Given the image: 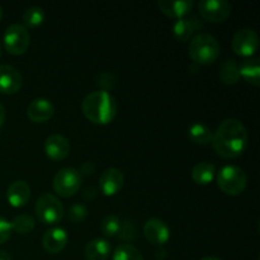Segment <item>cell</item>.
<instances>
[{
	"mask_svg": "<svg viewBox=\"0 0 260 260\" xmlns=\"http://www.w3.org/2000/svg\"><path fill=\"white\" fill-rule=\"evenodd\" d=\"M248 140V131L243 122L236 118H226L213 132L212 145L221 157L235 159L245 151Z\"/></svg>",
	"mask_w": 260,
	"mask_h": 260,
	"instance_id": "6da1fadb",
	"label": "cell"
},
{
	"mask_svg": "<svg viewBox=\"0 0 260 260\" xmlns=\"http://www.w3.org/2000/svg\"><path fill=\"white\" fill-rule=\"evenodd\" d=\"M81 111L93 123H111L117 114V102L109 91L101 89L85 95L81 103Z\"/></svg>",
	"mask_w": 260,
	"mask_h": 260,
	"instance_id": "7a4b0ae2",
	"label": "cell"
},
{
	"mask_svg": "<svg viewBox=\"0 0 260 260\" xmlns=\"http://www.w3.org/2000/svg\"><path fill=\"white\" fill-rule=\"evenodd\" d=\"M221 46L215 36L210 33H198L192 38L188 47V53L196 63L210 65L220 56Z\"/></svg>",
	"mask_w": 260,
	"mask_h": 260,
	"instance_id": "3957f363",
	"label": "cell"
},
{
	"mask_svg": "<svg viewBox=\"0 0 260 260\" xmlns=\"http://www.w3.org/2000/svg\"><path fill=\"white\" fill-rule=\"evenodd\" d=\"M218 188L228 196H239L245 190L248 177L240 167L226 165L217 173Z\"/></svg>",
	"mask_w": 260,
	"mask_h": 260,
	"instance_id": "277c9868",
	"label": "cell"
},
{
	"mask_svg": "<svg viewBox=\"0 0 260 260\" xmlns=\"http://www.w3.org/2000/svg\"><path fill=\"white\" fill-rule=\"evenodd\" d=\"M35 211L38 220L47 225L60 222L65 215V208H63L61 201L51 193H42L37 198Z\"/></svg>",
	"mask_w": 260,
	"mask_h": 260,
	"instance_id": "5b68a950",
	"label": "cell"
},
{
	"mask_svg": "<svg viewBox=\"0 0 260 260\" xmlns=\"http://www.w3.org/2000/svg\"><path fill=\"white\" fill-rule=\"evenodd\" d=\"M81 185V174L74 168H62L55 174L52 180L53 190L61 197H71Z\"/></svg>",
	"mask_w": 260,
	"mask_h": 260,
	"instance_id": "8992f818",
	"label": "cell"
},
{
	"mask_svg": "<svg viewBox=\"0 0 260 260\" xmlns=\"http://www.w3.org/2000/svg\"><path fill=\"white\" fill-rule=\"evenodd\" d=\"M30 36L23 24H10L4 33V46L12 55H23L29 47Z\"/></svg>",
	"mask_w": 260,
	"mask_h": 260,
	"instance_id": "52a82bcc",
	"label": "cell"
},
{
	"mask_svg": "<svg viewBox=\"0 0 260 260\" xmlns=\"http://www.w3.org/2000/svg\"><path fill=\"white\" fill-rule=\"evenodd\" d=\"M231 46L236 55L251 57L259 47L258 33L251 28H241L234 35Z\"/></svg>",
	"mask_w": 260,
	"mask_h": 260,
	"instance_id": "ba28073f",
	"label": "cell"
},
{
	"mask_svg": "<svg viewBox=\"0 0 260 260\" xmlns=\"http://www.w3.org/2000/svg\"><path fill=\"white\" fill-rule=\"evenodd\" d=\"M231 4L226 0H202L198 4V10L203 19L212 23L225 22L231 14Z\"/></svg>",
	"mask_w": 260,
	"mask_h": 260,
	"instance_id": "9c48e42d",
	"label": "cell"
},
{
	"mask_svg": "<svg viewBox=\"0 0 260 260\" xmlns=\"http://www.w3.org/2000/svg\"><path fill=\"white\" fill-rule=\"evenodd\" d=\"M144 235L152 245L162 246L170 238V229L160 218H150L144 225Z\"/></svg>",
	"mask_w": 260,
	"mask_h": 260,
	"instance_id": "30bf717a",
	"label": "cell"
},
{
	"mask_svg": "<svg viewBox=\"0 0 260 260\" xmlns=\"http://www.w3.org/2000/svg\"><path fill=\"white\" fill-rule=\"evenodd\" d=\"M124 184V175L117 168L106 169L99 177V189L104 196L117 194Z\"/></svg>",
	"mask_w": 260,
	"mask_h": 260,
	"instance_id": "8fae6325",
	"label": "cell"
},
{
	"mask_svg": "<svg viewBox=\"0 0 260 260\" xmlns=\"http://www.w3.org/2000/svg\"><path fill=\"white\" fill-rule=\"evenodd\" d=\"M23 85V76L18 69L10 65H0V93L15 94Z\"/></svg>",
	"mask_w": 260,
	"mask_h": 260,
	"instance_id": "7c38bea8",
	"label": "cell"
},
{
	"mask_svg": "<svg viewBox=\"0 0 260 260\" xmlns=\"http://www.w3.org/2000/svg\"><path fill=\"white\" fill-rule=\"evenodd\" d=\"M203 28V23L198 19L196 15H185V17L179 18L177 22L173 25V36L175 40L180 41V42H185L196 32Z\"/></svg>",
	"mask_w": 260,
	"mask_h": 260,
	"instance_id": "4fadbf2b",
	"label": "cell"
},
{
	"mask_svg": "<svg viewBox=\"0 0 260 260\" xmlns=\"http://www.w3.org/2000/svg\"><path fill=\"white\" fill-rule=\"evenodd\" d=\"M55 113V107L50 99L36 98L28 104L27 116L28 118L36 123H43L52 118Z\"/></svg>",
	"mask_w": 260,
	"mask_h": 260,
	"instance_id": "5bb4252c",
	"label": "cell"
},
{
	"mask_svg": "<svg viewBox=\"0 0 260 260\" xmlns=\"http://www.w3.org/2000/svg\"><path fill=\"white\" fill-rule=\"evenodd\" d=\"M45 152L50 159L63 160L69 156V152H70L69 140L62 135H51L45 141Z\"/></svg>",
	"mask_w": 260,
	"mask_h": 260,
	"instance_id": "9a60e30c",
	"label": "cell"
},
{
	"mask_svg": "<svg viewBox=\"0 0 260 260\" xmlns=\"http://www.w3.org/2000/svg\"><path fill=\"white\" fill-rule=\"evenodd\" d=\"M42 245L47 253L57 254L68 245V234L61 228H52L45 233L42 238Z\"/></svg>",
	"mask_w": 260,
	"mask_h": 260,
	"instance_id": "2e32d148",
	"label": "cell"
},
{
	"mask_svg": "<svg viewBox=\"0 0 260 260\" xmlns=\"http://www.w3.org/2000/svg\"><path fill=\"white\" fill-rule=\"evenodd\" d=\"M30 198L29 184L24 180H15L8 187L7 200L12 207L20 208L27 205Z\"/></svg>",
	"mask_w": 260,
	"mask_h": 260,
	"instance_id": "e0dca14e",
	"label": "cell"
},
{
	"mask_svg": "<svg viewBox=\"0 0 260 260\" xmlns=\"http://www.w3.org/2000/svg\"><path fill=\"white\" fill-rule=\"evenodd\" d=\"M157 7L159 9L164 13L165 15L172 18H183L190 13V10L194 7V2L193 0H159L157 2Z\"/></svg>",
	"mask_w": 260,
	"mask_h": 260,
	"instance_id": "ac0fdd59",
	"label": "cell"
},
{
	"mask_svg": "<svg viewBox=\"0 0 260 260\" xmlns=\"http://www.w3.org/2000/svg\"><path fill=\"white\" fill-rule=\"evenodd\" d=\"M111 254V245L104 239H93L84 248L86 260H107Z\"/></svg>",
	"mask_w": 260,
	"mask_h": 260,
	"instance_id": "d6986e66",
	"label": "cell"
},
{
	"mask_svg": "<svg viewBox=\"0 0 260 260\" xmlns=\"http://www.w3.org/2000/svg\"><path fill=\"white\" fill-rule=\"evenodd\" d=\"M240 78L250 85L259 86L260 84V62L258 57H249L239 65Z\"/></svg>",
	"mask_w": 260,
	"mask_h": 260,
	"instance_id": "ffe728a7",
	"label": "cell"
},
{
	"mask_svg": "<svg viewBox=\"0 0 260 260\" xmlns=\"http://www.w3.org/2000/svg\"><path fill=\"white\" fill-rule=\"evenodd\" d=\"M188 139L196 145H208L212 142L213 131L202 122H194L188 128Z\"/></svg>",
	"mask_w": 260,
	"mask_h": 260,
	"instance_id": "44dd1931",
	"label": "cell"
},
{
	"mask_svg": "<svg viewBox=\"0 0 260 260\" xmlns=\"http://www.w3.org/2000/svg\"><path fill=\"white\" fill-rule=\"evenodd\" d=\"M216 174V168L212 162L201 161L194 165L192 170V178L194 183L200 185H207L213 180Z\"/></svg>",
	"mask_w": 260,
	"mask_h": 260,
	"instance_id": "7402d4cb",
	"label": "cell"
},
{
	"mask_svg": "<svg viewBox=\"0 0 260 260\" xmlns=\"http://www.w3.org/2000/svg\"><path fill=\"white\" fill-rule=\"evenodd\" d=\"M220 79L226 85H234L240 79V73H239V63L236 62L235 58H228L222 63L220 70Z\"/></svg>",
	"mask_w": 260,
	"mask_h": 260,
	"instance_id": "603a6c76",
	"label": "cell"
},
{
	"mask_svg": "<svg viewBox=\"0 0 260 260\" xmlns=\"http://www.w3.org/2000/svg\"><path fill=\"white\" fill-rule=\"evenodd\" d=\"M10 225H12V230L15 231L17 234L27 235V234L32 233L33 229H35L36 220L30 215L23 213V215L15 216L12 222H10Z\"/></svg>",
	"mask_w": 260,
	"mask_h": 260,
	"instance_id": "cb8c5ba5",
	"label": "cell"
},
{
	"mask_svg": "<svg viewBox=\"0 0 260 260\" xmlns=\"http://www.w3.org/2000/svg\"><path fill=\"white\" fill-rule=\"evenodd\" d=\"M45 10L41 7H29L28 9L24 10L23 13V23H24V27L29 28H36L38 25H41L45 20Z\"/></svg>",
	"mask_w": 260,
	"mask_h": 260,
	"instance_id": "d4e9b609",
	"label": "cell"
},
{
	"mask_svg": "<svg viewBox=\"0 0 260 260\" xmlns=\"http://www.w3.org/2000/svg\"><path fill=\"white\" fill-rule=\"evenodd\" d=\"M113 260H144V256L135 246L129 244H121L114 250Z\"/></svg>",
	"mask_w": 260,
	"mask_h": 260,
	"instance_id": "484cf974",
	"label": "cell"
},
{
	"mask_svg": "<svg viewBox=\"0 0 260 260\" xmlns=\"http://www.w3.org/2000/svg\"><path fill=\"white\" fill-rule=\"evenodd\" d=\"M121 228V220L116 215H107L101 222V231L108 238L118 235Z\"/></svg>",
	"mask_w": 260,
	"mask_h": 260,
	"instance_id": "4316f807",
	"label": "cell"
},
{
	"mask_svg": "<svg viewBox=\"0 0 260 260\" xmlns=\"http://www.w3.org/2000/svg\"><path fill=\"white\" fill-rule=\"evenodd\" d=\"M86 215H88V208L83 203H74L73 206H70V208L68 211V218L73 223H78L84 221Z\"/></svg>",
	"mask_w": 260,
	"mask_h": 260,
	"instance_id": "83f0119b",
	"label": "cell"
},
{
	"mask_svg": "<svg viewBox=\"0 0 260 260\" xmlns=\"http://www.w3.org/2000/svg\"><path fill=\"white\" fill-rule=\"evenodd\" d=\"M118 236L124 241H132L136 238V228L131 221H123L121 222Z\"/></svg>",
	"mask_w": 260,
	"mask_h": 260,
	"instance_id": "f1b7e54d",
	"label": "cell"
},
{
	"mask_svg": "<svg viewBox=\"0 0 260 260\" xmlns=\"http://www.w3.org/2000/svg\"><path fill=\"white\" fill-rule=\"evenodd\" d=\"M12 225H10L9 221L0 217V244H4L5 241L9 240V238L12 236Z\"/></svg>",
	"mask_w": 260,
	"mask_h": 260,
	"instance_id": "f546056e",
	"label": "cell"
},
{
	"mask_svg": "<svg viewBox=\"0 0 260 260\" xmlns=\"http://www.w3.org/2000/svg\"><path fill=\"white\" fill-rule=\"evenodd\" d=\"M94 170H95V167H94V164L91 161H86L84 162L83 165H81V169H80V174H85V175H91L94 173Z\"/></svg>",
	"mask_w": 260,
	"mask_h": 260,
	"instance_id": "4dcf8cb0",
	"label": "cell"
},
{
	"mask_svg": "<svg viewBox=\"0 0 260 260\" xmlns=\"http://www.w3.org/2000/svg\"><path fill=\"white\" fill-rule=\"evenodd\" d=\"M96 189L94 187H88L86 188L85 190H84V198H85V200H88V201H91V200H94V198L96 197Z\"/></svg>",
	"mask_w": 260,
	"mask_h": 260,
	"instance_id": "1f68e13d",
	"label": "cell"
},
{
	"mask_svg": "<svg viewBox=\"0 0 260 260\" xmlns=\"http://www.w3.org/2000/svg\"><path fill=\"white\" fill-rule=\"evenodd\" d=\"M5 116H7V114H5V108H4V106H3V104L0 103V127H2L3 124H4V122H5Z\"/></svg>",
	"mask_w": 260,
	"mask_h": 260,
	"instance_id": "d6a6232c",
	"label": "cell"
},
{
	"mask_svg": "<svg viewBox=\"0 0 260 260\" xmlns=\"http://www.w3.org/2000/svg\"><path fill=\"white\" fill-rule=\"evenodd\" d=\"M0 260H13L12 256L5 250H0Z\"/></svg>",
	"mask_w": 260,
	"mask_h": 260,
	"instance_id": "836d02e7",
	"label": "cell"
},
{
	"mask_svg": "<svg viewBox=\"0 0 260 260\" xmlns=\"http://www.w3.org/2000/svg\"><path fill=\"white\" fill-rule=\"evenodd\" d=\"M201 260H221V259L215 258V256H206V258H202Z\"/></svg>",
	"mask_w": 260,
	"mask_h": 260,
	"instance_id": "e575fe53",
	"label": "cell"
},
{
	"mask_svg": "<svg viewBox=\"0 0 260 260\" xmlns=\"http://www.w3.org/2000/svg\"><path fill=\"white\" fill-rule=\"evenodd\" d=\"M2 18H3V9L2 7H0V20H2Z\"/></svg>",
	"mask_w": 260,
	"mask_h": 260,
	"instance_id": "d590c367",
	"label": "cell"
},
{
	"mask_svg": "<svg viewBox=\"0 0 260 260\" xmlns=\"http://www.w3.org/2000/svg\"><path fill=\"white\" fill-rule=\"evenodd\" d=\"M0 56H2V48H0Z\"/></svg>",
	"mask_w": 260,
	"mask_h": 260,
	"instance_id": "8d00e7d4",
	"label": "cell"
}]
</instances>
